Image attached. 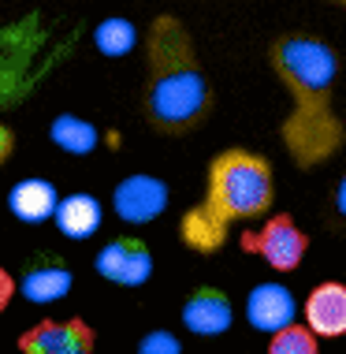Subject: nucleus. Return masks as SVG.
<instances>
[{"instance_id":"6e6552de","label":"nucleus","mask_w":346,"mask_h":354,"mask_svg":"<svg viewBox=\"0 0 346 354\" xmlns=\"http://www.w3.org/2000/svg\"><path fill=\"white\" fill-rule=\"evenodd\" d=\"M235 324V306L220 287H194L182 302V328L190 336H224Z\"/></svg>"},{"instance_id":"f3484780","label":"nucleus","mask_w":346,"mask_h":354,"mask_svg":"<svg viewBox=\"0 0 346 354\" xmlns=\"http://www.w3.org/2000/svg\"><path fill=\"white\" fill-rule=\"evenodd\" d=\"M138 354H182V343L175 339V332L153 328V332H146V336H142Z\"/></svg>"},{"instance_id":"4468645a","label":"nucleus","mask_w":346,"mask_h":354,"mask_svg":"<svg viewBox=\"0 0 346 354\" xmlns=\"http://www.w3.org/2000/svg\"><path fill=\"white\" fill-rule=\"evenodd\" d=\"M49 138H52L60 149H67V153H90L93 146H97L101 131L93 127L90 120L64 112V116H56V120L49 123Z\"/></svg>"},{"instance_id":"423d86ee","label":"nucleus","mask_w":346,"mask_h":354,"mask_svg":"<svg viewBox=\"0 0 346 354\" xmlns=\"http://www.w3.org/2000/svg\"><path fill=\"white\" fill-rule=\"evenodd\" d=\"M112 209L127 224H153L168 209V183L157 176H146V171H134V176L115 183Z\"/></svg>"},{"instance_id":"1a4fd4ad","label":"nucleus","mask_w":346,"mask_h":354,"mask_svg":"<svg viewBox=\"0 0 346 354\" xmlns=\"http://www.w3.org/2000/svg\"><path fill=\"white\" fill-rule=\"evenodd\" d=\"M305 324L316 339H339L346 336V283L324 280L305 295Z\"/></svg>"},{"instance_id":"aec40b11","label":"nucleus","mask_w":346,"mask_h":354,"mask_svg":"<svg viewBox=\"0 0 346 354\" xmlns=\"http://www.w3.org/2000/svg\"><path fill=\"white\" fill-rule=\"evenodd\" d=\"M335 213H339V216H346V176H343L339 190H335Z\"/></svg>"},{"instance_id":"6ab92c4d","label":"nucleus","mask_w":346,"mask_h":354,"mask_svg":"<svg viewBox=\"0 0 346 354\" xmlns=\"http://www.w3.org/2000/svg\"><path fill=\"white\" fill-rule=\"evenodd\" d=\"M12 149H15V135L4 127V123H0V168L8 165V157H12Z\"/></svg>"},{"instance_id":"f8f14e48","label":"nucleus","mask_w":346,"mask_h":354,"mask_svg":"<svg viewBox=\"0 0 346 354\" xmlns=\"http://www.w3.org/2000/svg\"><path fill=\"white\" fill-rule=\"evenodd\" d=\"M71 283H75V276L64 261L41 257V261H34L30 269L23 272L19 291H23V299H30V302H60L64 295L71 291Z\"/></svg>"},{"instance_id":"39448f33","label":"nucleus","mask_w":346,"mask_h":354,"mask_svg":"<svg viewBox=\"0 0 346 354\" xmlns=\"http://www.w3.org/2000/svg\"><path fill=\"white\" fill-rule=\"evenodd\" d=\"M97 336L82 317L37 321L19 336V354H93Z\"/></svg>"},{"instance_id":"f03ea898","label":"nucleus","mask_w":346,"mask_h":354,"mask_svg":"<svg viewBox=\"0 0 346 354\" xmlns=\"http://www.w3.org/2000/svg\"><path fill=\"white\" fill-rule=\"evenodd\" d=\"M213 82L198 60L194 34L179 15H157L146 30V86L142 116L157 135L182 138L213 116Z\"/></svg>"},{"instance_id":"412c9836","label":"nucleus","mask_w":346,"mask_h":354,"mask_svg":"<svg viewBox=\"0 0 346 354\" xmlns=\"http://www.w3.org/2000/svg\"><path fill=\"white\" fill-rule=\"evenodd\" d=\"M331 4H343V8H346V0H331Z\"/></svg>"},{"instance_id":"a211bd4d","label":"nucleus","mask_w":346,"mask_h":354,"mask_svg":"<svg viewBox=\"0 0 346 354\" xmlns=\"http://www.w3.org/2000/svg\"><path fill=\"white\" fill-rule=\"evenodd\" d=\"M15 291H19V280H15V276L8 272V269H4V265H0V313H4L8 306H12Z\"/></svg>"},{"instance_id":"dca6fc26","label":"nucleus","mask_w":346,"mask_h":354,"mask_svg":"<svg viewBox=\"0 0 346 354\" xmlns=\"http://www.w3.org/2000/svg\"><path fill=\"white\" fill-rule=\"evenodd\" d=\"M265 354H320V339L309 332V324H287L283 332L268 336V351Z\"/></svg>"},{"instance_id":"ddd939ff","label":"nucleus","mask_w":346,"mask_h":354,"mask_svg":"<svg viewBox=\"0 0 346 354\" xmlns=\"http://www.w3.org/2000/svg\"><path fill=\"white\" fill-rule=\"evenodd\" d=\"M56 227H60V235L67 239H90L93 232L101 227V202L93 194H67L60 198V209H56Z\"/></svg>"},{"instance_id":"9d476101","label":"nucleus","mask_w":346,"mask_h":354,"mask_svg":"<svg viewBox=\"0 0 346 354\" xmlns=\"http://www.w3.org/2000/svg\"><path fill=\"white\" fill-rule=\"evenodd\" d=\"M294 313H298V302H294V295L287 291L283 283L253 287V295H249V302H246L249 324L268 332V336H276V332L287 328V324H294Z\"/></svg>"},{"instance_id":"2eb2a0df","label":"nucleus","mask_w":346,"mask_h":354,"mask_svg":"<svg viewBox=\"0 0 346 354\" xmlns=\"http://www.w3.org/2000/svg\"><path fill=\"white\" fill-rule=\"evenodd\" d=\"M93 45H97L101 56H127L134 45H138V30H134L131 19H104V23H97V30H93Z\"/></svg>"},{"instance_id":"0eeeda50","label":"nucleus","mask_w":346,"mask_h":354,"mask_svg":"<svg viewBox=\"0 0 346 354\" xmlns=\"http://www.w3.org/2000/svg\"><path fill=\"white\" fill-rule=\"evenodd\" d=\"M93 269L115 287H142L153 276V254L142 239L119 235V239H112L108 246H101Z\"/></svg>"},{"instance_id":"20e7f679","label":"nucleus","mask_w":346,"mask_h":354,"mask_svg":"<svg viewBox=\"0 0 346 354\" xmlns=\"http://www.w3.org/2000/svg\"><path fill=\"white\" fill-rule=\"evenodd\" d=\"M246 254H257L268 269L276 272H294L298 265L305 261V250H309V235L298 227V220L291 213H276L268 216L257 232H242L238 239Z\"/></svg>"},{"instance_id":"f257e3e1","label":"nucleus","mask_w":346,"mask_h":354,"mask_svg":"<svg viewBox=\"0 0 346 354\" xmlns=\"http://www.w3.org/2000/svg\"><path fill=\"white\" fill-rule=\"evenodd\" d=\"M268 68L291 93L280 138L283 149L302 171H313L346 146V120L335 112V82H339V53L320 34L287 30L268 41Z\"/></svg>"},{"instance_id":"7ed1b4c3","label":"nucleus","mask_w":346,"mask_h":354,"mask_svg":"<svg viewBox=\"0 0 346 354\" xmlns=\"http://www.w3.org/2000/svg\"><path fill=\"white\" fill-rule=\"evenodd\" d=\"M276 202V168L246 146L220 149L205 168V194L179 220V239L194 254H220L235 224L261 220Z\"/></svg>"},{"instance_id":"9b49d317","label":"nucleus","mask_w":346,"mask_h":354,"mask_svg":"<svg viewBox=\"0 0 346 354\" xmlns=\"http://www.w3.org/2000/svg\"><path fill=\"white\" fill-rule=\"evenodd\" d=\"M8 209H12L15 220L23 224H45V220L56 216L60 209V190H56L49 179H19V183L8 190Z\"/></svg>"}]
</instances>
